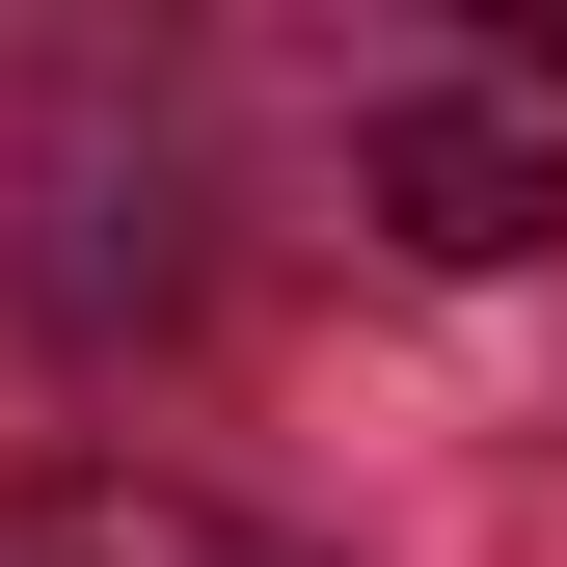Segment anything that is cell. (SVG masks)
Listing matches in <instances>:
<instances>
[{"label":"cell","mask_w":567,"mask_h":567,"mask_svg":"<svg viewBox=\"0 0 567 567\" xmlns=\"http://www.w3.org/2000/svg\"><path fill=\"white\" fill-rule=\"evenodd\" d=\"M28 567H298V540H244V514H189V486H54Z\"/></svg>","instance_id":"cell-2"},{"label":"cell","mask_w":567,"mask_h":567,"mask_svg":"<svg viewBox=\"0 0 567 567\" xmlns=\"http://www.w3.org/2000/svg\"><path fill=\"white\" fill-rule=\"evenodd\" d=\"M351 189H379V244H433V270L567 244V163H540L514 109H379V163H351Z\"/></svg>","instance_id":"cell-1"}]
</instances>
